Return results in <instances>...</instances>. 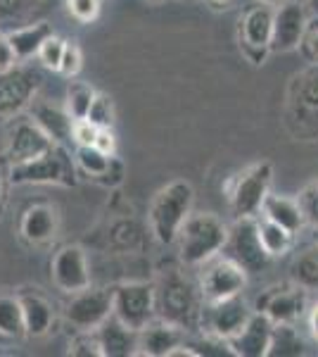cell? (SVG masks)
<instances>
[{
	"instance_id": "41",
	"label": "cell",
	"mask_w": 318,
	"mask_h": 357,
	"mask_svg": "<svg viewBox=\"0 0 318 357\" xmlns=\"http://www.w3.org/2000/svg\"><path fill=\"white\" fill-rule=\"evenodd\" d=\"M121 178H124V165H121L117 158H112V162H109V167L105 169V174L97 178V181L105 183V186H117V183H121Z\"/></svg>"
},
{
	"instance_id": "13",
	"label": "cell",
	"mask_w": 318,
	"mask_h": 357,
	"mask_svg": "<svg viewBox=\"0 0 318 357\" xmlns=\"http://www.w3.org/2000/svg\"><path fill=\"white\" fill-rule=\"evenodd\" d=\"M112 289H84L69 293L65 319L74 331H95L112 314Z\"/></svg>"
},
{
	"instance_id": "4",
	"label": "cell",
	"mask_w": 318,
	"mask_h": 357,
	"mask_svg": "<svg viewBox=\"0 0 318 357\" xmlns=\"http://www.w3.org/2000/svg\"><path fill=\"white\" fill-rule=\"evenodd\" d=\"M285 126L299 141L318 138V65L294 74L285 102Z\"/></svg>"
},
{
	"instance_id": "27",
	"label": "cell",
	"mask_w": 318,
	"mask_h": 357,
	"mask_svg": "<svg viewBox=\"0 0 318 357\" xmlns=\"http://www.w3.org/2000/svg\"><path fill=\"white\" fill-rule=\"evenodd\" d=\"M306 353V343L297 324H273L269 357H299Z\"/></svg>"
},
{
	"instance_id": "20",
	"label": "cell",
	"mask_w": 318,
	"mask_h": 357,
	"mask_svg": "<svg viewBox=\"0 0 318 357\" xmlns=\"http://www.w3.org/2000/svg\"><path fill=\"white\" fill-rule=\"evenodd\" d=\"M186 341V331L169 321L154 317L150 324L138 331V355L143 357H169L176 345Z\"/></svg>"
},
{
	"instance_id": "24",
	"label": "cell",
	"mask_w": 318,
	"mask_h": 357,
	"mask_svg": "<svg viewBox=\"0 0 318 357\" xmlns=\"http://www.w3.org/2000/svg\"><path fill=\"white\" fill-rule=\"evenodd\" d=\"M53 33L55 31L48 22H26V24H22V26H15L13 31H8L5 36H8L10 45H13L17 60L24 62V60L36 57L40 45L45 43V38L53 36Z\"/></svg>"
},
{
	"instance_id": "49",
	"label": "cell",
	"mask_w": 318,
	"mask_h": 357,
	"mask_svg": "<svg viewBox=\"0 0 318 357\" xmlns=\"http://www.w3.org/2000/svg\"><path fill=\"white\" fill-rule=\"evenodd\" d=\"M316 241H318V229H316Z\"/></svg>"
},
{
	"instance_id": "48",
	"label": "cell",
	"mask_w": 318,
	"mask_h": 357,
	"mask_svg": "<svg viewBox=\"0 0 318 357\" xmlns=\"http://www.w3.org/2000/svg\"><path fill=\"white\" fill-rule=\"evenodd\" d=\"M306 3H309V5H314V8L318 10V0H304V5H306Z\"/></svg>"
},
{
	"instance_id": "19",
	"label": "cell",
	"mask_w": 318,
	"mask_h": 357,
	"mask_svg": "<svg viewBox=\"0 0 318 357\" xmlns=\"http://www.w3.org/2000/svg\"><path fill=\"white\" fill-rule=\"evenodd\" d=\"M271 333H273V321L254 310L247 324L230 338L228 345L238 357H269Z\"/></svg>"
},
{
	"instance_id": "15",
	"label": "cell",
	"mask_w": 318,
	"mask_h": 357,
	"mask_svg": "<svg viewBox=\"0 0 318 357\" xmlns=\"http://www.w3.org/2000/svg\"><path fill=\"white\" fill-rule=\"evenodd\" d=\"M309 24L304 0H283L273 15V33H271V53H290L297 50Z\"/></svg>"
},
{
	"instance_id": "28",
	"label": "cell",
	"mask_w": 318,
	"mask_h": 357,
	"mask_svg": "<svg viewBox=\"0 0 318 357\" xmlns=\"http://www.w3.org/2000/svg\"><path fill=\"white\" fill-rule=\"evenodd\" d=\"M257 229H259V238H262L266 252H269L271 257H283L285 252L292 250L294 234L287 231L285 227H280V224H276V222H271V220H266V217L259 215L257 217Z\"/></svg>"
},
{
	"instance_id": "30",
	"label": "cell",
	"mask_w": 318,
	"mask_h": 357,
	"mask_svg": "<svg viewBox=\"0 0 318 357\" xmlns=\"http://www.w3.org/2000/svg\"><path fill=\"white\" fill-rule=\"evenodd\" d=\"M114 155H105L102 151H97L95 146H77L74 148V162L84 174L93 176V178H100L105 174V169L112 162Z\"/></svg>"
},
{
	"instance_id": "21",
	"label": "cell",
	"mask_w": 318,
	"mask_h": 357,
	"mask_svg": "<svg viewBox=\"0 0 318 357\" xmlns=\"http://www.w3.org/2000/svg\"><path fill=\"white\" fill-rule=\"evenodd\" d=\"M29 112H31L33 122L53 138V143L65 146V148H74V141H72L74 119H72V114L67 112V107L53 105V102H48V100H33L31 105H29Z\"/></svg>"
},
{
	"instance_id": "42",
	"label": "cell",
	"mask_w": 318,
	"mask_h": 357,
	"mask_svg": "<svg viewBox=\"0 0 318 357\" xmlns=\"http://www.w3.org/2000/svg\"><path fill=\"white\" fill-rule=\"evenodd\" d=\"M93 146L97 148V151L105 153V155H114V153H117V141H114L112 129H100V131H97Z\"/></svg>"
},
{
	"instance_id": "22",
	"label": "cell",
	"mask_w": 318,
	"mask_h": 357,
	"mask_svg": "<svg viewBox=\"0 0 318 357\" xmlns=\"http://www.w3.org/2000/svg\"><path fill=\"white\" fill-rule=\"evenodd\" d=\"M102 357H133L138 355V331L126 326L119 317L109 314L95 329Z\"/></svg>"
},
{
	"instance_id": "16",
	"label": "cell",
	"mask_w": 318,
	"mask_h": 357,
	"mask_svg": "<svg viewBox=\"0 0 318 357\" xmlns=\"http://www.w3.org/2000/svg\"><path fill=\"white\" fill-rule=\"evenodd\" d=\"M50 276L55 286L65 293H77L90 286V267L81 245H62L50 260Z\"/></svg>"
},
{
	"instance_id": "14",
	"label": "cell",
	"mask_w": 318,
	"mask_h": 357,
	"mask_svg": "<svg viewBox=\"0 0 318 357\" xmlns=\"http://www.w3.org/2000/svg\"><path fill=\"white\" fill-rule=\"evenodd\" d=\"M257 312H264L273 324H297L309 310V291L294 286H271L254 303Z\"/></svg>"
},
{
	"instance_id": "40",
	"label": "cell",
	"mask_w": 318,
	"mask_h": 357,
	"mask_svg": "<svg viewBox=\"0 0 318 357\" xmlns=\"http://www.w3.org/2000/svg\"><path fill=\"white\" fill-rule=\"evenodd\" d=\"M97 131L100 129H97L95 124H90L88 119H77V122H74V131H72L74 148L77 146H93Z\"/></svg>"
},
{
	"instance_id": "46",
	"label": "cell",
	"mask_w": 318,
	"mask_h": 357,
	"mask_svg": "<svg viewBox=\"0 0 318 357\" xmlns=\"http://www.w3.org/2000/svg\"><path fill=\"white\" fill-rule=\"evenodd\" d=\"M207 3H209L212 8H218V10H221V8H228L230 0H207Z\"/></svg>"
},
{
	"instance_id": "10",
	"label": "cell",
	"mask_w": 318,
	"mask_h": 357,
	"mask_svg": "<svg viewBox=\"0 0 318 357\" xmlns=\"http://www.w3.org/2000/svg\"><path fill=\"white\" fill-rule=\"evenodd\" d=\"M112 314L119 317L126 326L141 331L143 326L157 317L154 305V284L145 281H129L112 289Z\"/></svg>"
},
{
	"instance_id": "43",
	"label": "cell",
	"mask_w": 318,
	"mask_h": 357,
	"mask_svg": "<svg viewBox=\"0 0 318 357\" xmlns=\"http://www.w3.org/2000/svg\"><path fill=\"white\" fill-rule=\"evenodd\" d=\"M17 62H19V60H17V55H15L13 45H10V41H8V36H3V33H0V72L15 67Z\"/></svg>"
},
{
	"instance_id": "26",
	"label": "cell",
	"mask_w": 318,
	"mask_h": 357,
	"mask_svg": "<svg viewBox=\"0 0 318 357\" xmlns=\"http://www.w3.org/2000/svg\"><path fill=\"white\" fill-rule=\"evenodd\" d=\"M287 276L294 286L314 293L318 291V241L299 248L287 264Z\"/></svg>"
},
{
	"instance_id": "1",
	"label": "cell",
	"mask_w": 318,
	"mask_h": 357,
	"mask_svg": "<svg viewBox=\"0 0 318 357\" xmlns=\"http://www.w3.org/2000/svg\"><path fill=\"white\" fill-rule=\"evenodd\" d=\"M154 305L157 317L183 331H200L202 298L198 279H190L183 269H169L154 284Z\"/></svg>"
},
{
	"instance_id": "44",
	"label": "cell",
	"mask_w": 318,
	"mask_h": 357,
	"mask_svg": "<svg viewBox=\"0 0 318 357\" xmlns=\"http://www.w3.org/2000/svg\"><path fill=\"white\" fill-rule=\"evenodd\" d=\"M306 326H309L311 338L318 343V303H314L309 310H306Z\"/></svg>"
},
{
	"instance_id": "17",
	"label": "cell",
	"mask_w": 318,
	"mask_h": 357,
	"mask_svg": "<svg viewBox=\"0 0 318 357\" xmlns=\"http://www.w3.org/2000/svg\"><path fill=\"white\" fill-rule=\"evenodd\" d=\"M53 146H55L53 138L45 134L31 117L19 119V122H15V126L8 134L5 158H8L10 165L26 162V160H33V158H38V155H43L45 151H50Z\"/></svg>"
},
{
	"instance_id": "5",
	"label": "cell",
	"mask_w": 318,
	"mask_h": 357,
	"mask_svg": "<svg viewBox=\"0 0 318 357\" xmlns=\"http://www.w3.org/2000/svg\"><path fill=\"white\" fill-rule=\"evenodd\" d=\"M77 162L74 155L65 146H55L43 155L26 162L10 165L8 178L15 186L26 183H55V186H77Z\"/></svg>"
},
{
	"instance_id": "12",
	"label": "cell",
	"mask_w": 318,
	"mask_h": 357,
	"mask_svg": "<svg viewBox=\"0 0 318 357\" xmlns=\"http://www.w3.org/2000/svg\"><path fill=\"white\" fill-rule=\"evenodd\" d=\"M252 312H254V307H250L242 296L205 303V307H202V319H200V333L221 338V341H230V338L247 324Z\"/></svg>"
},
{
	"instance_id": "6",
	"label": "cell",
	"mask_w": 318,
	"mask_h": 357,
	"mask_svg": "<svg viewBox=\"0 0 318 357\" xmlns=\"http://www.w3.org/2000/svg\"><path fill=\"white\" fill-rule=\"evenodd\" d=\"M271 183H273V167L266 160L250 165L230 178L225 186V198L235 220L262 215V205L271 193Z\"/></svg>"
},
{
	"instance_id": "50",
	"label": "cell",
	"mask_w": 318,
	"mask_h": 357,
	"mask_svg": "<svg viewBox=\"0 0 318 357\" xmlns=\"http://www.w3.org/2000/svg\"><path fill=\"white\" fill-rule=\"evenodd\" d=\"M154 3H159V0H154Z\"/></svg>"
},
{
	"instance_id": "34",
	"label": "cell",
	"mask_w": 318,
	"mask_h": 357,
	"mask_svg": "<svg viewBox=\"0 0 318 357\" xmlns=\"http://www.w3.org/2000/svg\"><path fill=\"white\" fill-rule=\"evenodd\" d=\"M65 48H67L65 38H60V36H55V33H53V36L45 38V43L40 45L36 57H38V62L43 67L57 72V69H60V62H62V55H65Z\"/></svg>"
},
{
	"instance_id": "8",
	"label": "cell",
	"mask_w": 318,
	"mask_h": 357,
	"mask_svg": "<svg viewBox=\"0 0 318 357\" xmlns=\"http://www.w3.org/2000/svg\"><path fill=\"white\" fill-rule=\"evenodd\" d=\"M221 255L230 257L238 262L247 274H257L269 264L271 255L259 238L257 217H245V220H235L233 227H228V238L221 250Z\"/></svg>"
},
{
	"instance_id": "39",
	"label": "cell",
	"mask_w": 318,
	"mask_h": 357,
	"mask_svg": "<svg viewBox=\"0 0 318 357\" xmlns=\"http://www.w3.org/2000/svg\"><path fill=\"white\" fill-rule=\"evenodd\" d=\"M81 67H84V53H81V48L74 41H67L65 55H62V62H60V69H57V72L65 74L69 79H74L81 72Z\"/></svg>"
},
{
	"instance_id": "37",
	"label": "cell",
	"mask_w": 318,
	"mask_h": 357,
	"mask_svg": "<svg viewBox=\"0 0 318 357\" xmlns=\"http://www.w3.org/2000/svg\"><path fill=\"white\" fill-rule=\"evenodd\" d=\"M100 3L102 0H67V10L81 24H90L100 15Z\"/></svg>"
},
{
	"instance_id": "9",
	"label": "cell",
	"mask_w": 318,
	"mask_h": 357,
	"mask_svg": "<svg viewBox=\"0 0 318 357\" xmlns=\"http://www.w3.org/2000/svg\"><path fill=\"white\" fill-rule=\"evenodd\" d=\"M247 274L238 262L225 255H216L200 267L198 284L205 303L223 301V298L242 296L247 289Z\"/></svg>"
},
{
	"instance_id": "35",
	"label": "cell",
	"mask_w": 318,
	"mask_h": 357,
	"mask_svg": "<svg viewBox=\"0 0 318 357\" xmlns=\"http://www.w3.org/2000/svg\"><path fill=\"white\" fill-rule=\"evenodd\" d=\"M299 207H302V215L309 227L318 229V181L304 186L297 195Z\"/></svg>"
},
{
	"instance_id": "29",
	"label": "cell",
	"mask_w": 318,
	"mask_h": 357,
	"mask_svg": "<svg viewBox=\"0 0 318 357\" xmlns=\"http://www.w3.org/2000/svg\"><path fill=\"white\" fill-rule=\"evenodd\" d=\"M0 336L3 338H22L26 336L24 312H22L19 296L0 293Z\"/></svg>"
},
{
	"instance_id": "32",
	"label": "cell",
	"mask_w": 318,
	"mask_h": 357,
	"mask_svg": "<svg viewBox=\"0 0 318 357\" xmlns=\"http://www.w3.org/2000/svg\"><path fill=\"white\" fill-rule=\"evenodd\" d=\"M40 0H0V22H15L17 26L26 24L29 15L36 13Z\"/></svg>"
},
{
	"instance_id": "38",
	"label": "cell",
	"mask_w": 318,
	"mask_h": 357,
	"mask_svg": "<svg viewBox=\"0 0 318 357\" xmlns=\"http://www.w3.org/2000/svg\"><path fill=\"white\" fill-rule=\"evenodd\" d=\"M299 53L309 65H318V15L309 17V24H306L302 43H299Z\"/></svg>"
},
{
	"instance_id": "33",
	"label": "cell",
	"mask_w": 318,
	"mask_h": 357,
	"mask_svg": "<svg viewBox=\"0 0 318 357\" xmlns=\"http://www.w3.org/2000/svg\"><path fill=\"white\" fill-rule=\"evenodd\" d=\"M90 124H95L97 129H112L114 124V100L107 93H95V100L88 110Z\"/></svg>"
},
{
	"instance_id": "2",
	"label": "cell",
	"mask_w": 318,
	"mask_h": 357,
	"mask_svg": "<svg viewBox=\"0 0 318 357\" xmlns=\"http://www.w3.org/2000/svg\"><path fill=\"white\" fill-rule=\"evenodd\" d=\"M228 224L214 212H190L178 231V257L186 267H202L207 260L221 255Z\"/></svg>"
},
{
	"instance_id": "23",
	"label": "cell",
	"mask_w": 318,
	"mask_h": 357,
	"mask_svg": "<svg viewBox=\"0 0 318 357\" xmlns=\"http://www.w3.org/2000/svg\"><path fill=\"white\" fill-rule=\"evenodd\" d=\"M22 312H24V326L29 338L45 336L55 324V307L38 289H22L19 293Z\"/></svg>"
},
{
	"instance_id": "31",
	"label": "cell",
	"mask_w": 318,
	"mask_h": 357,
	"mask_svg": "<svg viewBox=\"0 0 318 357\" xmlns=\"http://www.w3.org/2000/svg\"><path fill=\"white\" fill-rule=\"evenodd\" d=\"M95 93H97V91H93L88 84H84V82H72V84H69L65 107H67V112L72 114L74 122H77V119L88 117V110H90V105H93V100H95Z\"/></svg>"
},
{
	"instance_id": "36",
	"label": "cell",
	"mask_w": 318,
	"mask_h": 357,
	"mask_svg": "<svg viewBox=\"0 0 318 357\" xmlns=\"http://www.w3.org/2000/svg\"><path fill=\"white\" fill-rule=\"evenodd\" d=\"M69 355H74V357H102L95 331H77L74 341L69 343Z\"/></svg>"
},
{
	"instance_id": "47",
	"label": "cell",
	"mask_w": 318,
	"mask_h": 357,
	"mask_svg": "<svg viewBox=\"0 0 318 357\" xmlns=\"http://www.w3.org/2000/svg\"><path fill=\"white\" fill-rule=\"evenodd\" d=\"M262 3H271V5H280L283 0H262Z\"/></svg>"
},
{
	"instance_id": "11",
	"label": "cell",
	"mask_w": 318,
	"mask_h": 357,
	"mask_svg": "<svg viewBox=\"0 0 318 357\" xmlns=\"http://www.w3.org/2000/svg\"><path fill=\"white\" fill-rule=\"evenodd\" d=\"M276 5L257 0L245 10L240 20V50L252 65H262L271 53V33H273Z\"/></svg>"
},
{
	"instance_id": "18",
	"label": "cell",
	"mask_w": 318,
	"mask_h": 357,
	"mask_svg": "<svg viewBox=\"0 0 318 357\" xmlns=\"http://www.w3.org/2000/svg\"><path fill=\"white\" fill-rule=\"evenodd\" d=\"M60 231V215L50 203L29 205L19 217V236L29 245H45Z\"/></svg>"
},
{
	"instance_id": "25",
	"label": "cell",
	"mask_w": 318,
	"mask_h": 357,
	"mask_svg": "<svg viewBox=\"0 0 318 357\" xmlns=\"http://www.w3.org/2000/svg\"><path fill=\"white\" fill-rule=\"evenodd\" d=\"M262 217L280 224V227H285L287 231H292L294 236L306 227V220L302 215V207H299V200L287 198V195H276V193L266 195V200L262 205Z\"/></svg>"
},
{
	"instance_id": "7",
	"label": "cell",
	"mask_w": 318,
	"mask_h": 357,
	"mask_svg": "<svg viewBox=\"0 0 318 357\" xmlns=\"http://www.w3.org/2000/svg\"><path fill=\"white\" fill-rule=\"evenodd\" d=\"M40 82L43 77L38 69L24 67L19 62L0 72V122L19 117L36 100Z\"/></svg>"
},
{
	"instance_id": "45",
	"label": "cell",
	"mask_w": 318,
	"mask_h": 357,
	"mask_svg": "<svg viewBox=\"0 0 318 357\" xmlns=\"http://www.w3.org/2000/svg\"><path fill=\"white\" fill-rule=\"evenodd\" d=\"M8 181H10V178H5L3 169H0V210H3V205H5V191H8Z\"/></svg>"
},
{
	"instance_id": "3",
	"label": "cell",
	"mask_w": 318,
	"mask_h": 357,
	"mask_svg": "<svg viewBox=\"0 0 318 357\" xmlns=\"http://www.w3.org/2000/svg\"><path fill=\"white\" fill-rule=\"evenodd\" d=\"M195 203V188L190 181H171L164 188H159L157 195L152 198L150 205V229H152L154 238L161 245L176 243L178 231H181L183 222L193 212Z\"/></svg>"
}]
</instances>
